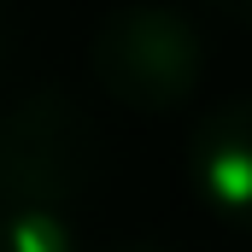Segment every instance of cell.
Here are the masks:
<instances>
[{"label":"cell","mask_w":252,"mask_h":252,"mask_svg":"<svg viewBox=\"0 0 252 252\" xmlns=\"http://www.w3.org/2000/svg\"><path fill=\"white\" fill-rule=\"evenodd\" d=\"M0 252H82L64 205H0Z\"/></svg>","instance_id":"cell-4"},{"label":"cell","mask_w":252,"mask_h":252,"mask_svg":"<svg viewBox=\"0 0 252 252\" xmlns=\"http://www.w3.org/2000/svg\"><path fill=\"white\" fill-rule=\"evenodd\" d=\"M18 59V24H12V12H6V0H0V76L12 70Z\"/></svg>","instance_id":"cell-5"},{"label":"cell","mask_w":252,"mask_h":252,"mask_svg":"<svg viewBox=\"0 0 252 252\" xmlns=\"http://www.w3.org/2000/svg\"><path fill=\"white\" fill-rule=\"evenodd\" d=\"M106 141L64 88H30L0 112V205H70L94 188Z\"/></svg>","instance_id":"cell-2"},{"label":"cell","mask_w":252,"mask_h":252,"mask_svg":"<svg viewBox=\"0 0 252 252\" xmlns=\"http://www.w3.org/2000/svg\"><path fill=\"white\" fill-rule=\"evenodd\" d=\"M217 18H229V24H247L252 30V0H205Z\"/></svg>","instance_id":"cell-6"},{"label":"cell","mask_w":252,"mask_h":252,"mask_svg":"<svg viewBox=\"0 0 252 252\" xmlns=\"http://www.w3.org/2000/svg\"><path fill=\"white\" fill-rule=\"evenodd\" d=\"M188 182L217 223L252 235V94L217 100L188 129Z\"/></svg>","instance_id":"cell-3"},{"label":"cell","mask_w":252,"mask_h":252,"mask_svg":"<svg viewBox=\"0 0 252 252\" xmlns=\"http://www.w3.org/2000/svg\"><path fill=\"white\" fill-rule=\"evenodd\" d=\"M205 30L176 6H118L88 35V70L100 94L141 118L188 106L205 82Z\"/></svg>","instance_id":"cell-1"},{"label":"cell","mask_w":252,"mask_h":252,"mask_svg":"<svg viewBox=\"0 0 252 252\" xmlns=\"http://www.w3.org/2000/svg\"><path fill=\"white\" fill-rule=\"evenodd\" d=\"M124 252H164V247H124Z\"/></svg>","instance_id":"cell-7"}]
</instances>
